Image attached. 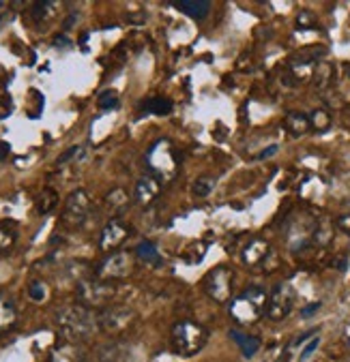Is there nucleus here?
Instances as JSON below:
<instances>
[{
    "label": "nucleus",
    "mask_w": 350,
    "mask_h": 362,
    "mask_svg": "<svg viewBox=\"0 0 350 362\" xmlns=\"http://www.w3.org/2000/svg\"><path fill=\"white\" fill-rule=\"evenodd\" d=\"M295 300H297V291L290 283H279L271 298H269V305H267V318L271 322H281L286 320L290 313H293V307H295Z\"/></svg>",
    "instance_id": "6"
},
{
    "label": "nucleus",
    "mask_w": 350,
    "mask_h": 362,
    "mask_svg": "<svg viewBox=\"0 0 350 362\" xmlns=\"http://www.w3.org/2000/svg\"><path fill=\"white\" fill-rule=\"evenodd\" d=\"M320 307H322L320 303H312V305H308V307L301 311V318H303V320H305V318H312V315H314V313H316Z\"/></svg>",
    "instance_id": "35"
},
{
    "label": "nucleus",
    "mask_w": 350,
    "mask_h": 362,
    "mask_svg": "<svg viewBox=\"0 0 350 362\" xmlns=\"http://www.w3.org/2000/svg\"><path fill=\"white\" fill-rule=\"evenodd\" d=\"M54 45H56V47H69L71 41H69L65 35H61V37H56V39H54Z\"/></svg>",
    "instance_id": "38"
},
{
    "label": "nucleus",
    "mask_w": 350,
    "mask_h": 362,
    "mask_svg": "<svg viewBox=\"0 0 350 362\" xmlns=\"http://www.w3.org/2000/svg\"><path fill=\"white\" fill-rule=\"evenodd\" d=\"M331 240H333V225H331V221L320 219L314 227V243L320 247H327Z\"/></svg>",
    "instance_id": "23"
},
{
    "label": "nucleus",
    "mask_w": 350,
    "mask_h": 362,
    "mask_svg": "<svg viewBox=\"0 0 350 362\" xmlns=\"http://www.w3.org/2000/svg\"><path fill=\"white\" fill-rule=\"evenodd\" d=\"M116 287L110 281L103 279H84L76 287V296L80 300V305L93 309V307H105L110 300L114 298Z\"/></svg>",
    "instance_id": "4"
},
{
    "label": "nucleus",
    "mask_w": 350,
    "mask_h": 362,
    "mask_svg": "<svg viewBox=\"0 0 350 362\" xmlns=\"http://www.w3.org/2000/svg\"><path fill=\"white\" fill-rule=\"evenodd\" d=\"M318 345H320V341L314 337V339H312V341H310V343L303 347V351H301V356H299V362H308V360L314 356V351L318 349Z\"/></svg>",
    "instance_id": "32"
},
{
    "label": "nucleus",
    "mask_w": 350,
    "mask_h": 362,
    "mask_svg": "<svg viewBox=\"0 0 350 362\" xmlns=\"http://www.w3.org/2000/svg\"><path fill=\"white\" fill-rule=\"evenodd\" d=\"M28 296L35 300V303H41V300H45V296H47V287H45V283H41V281H33V283L28 285Z\"/></svg>",
    "instance_id": "29"
},
{
    "label": "nucleus",
    "mask_w": 350,
    "mask_h": 362,
    "mask_svg": "<svg viewBox=\"0 0 350 362\" xmlns=\"http://www.w3.org/2000/svg\"><path fill=\"white\" fill-rule=\"evenodd\" d=\"M318 334V328H312V330H308V332H303L297 341H295V345H301V343H305V341H312L314 337Z\"/></svg>",
    "instance_id": "36"
},
{
    "label": "nucleus",
    "mask_w": 350,
    "mask_h": 362,
    "mask_svg": "<svg viewBox=\"0 0 350 362\" xmlns=\"http://www.w3.org/2000/svg\"><path fill=\"white\" fill-rule=\"evenodd\" d=\"M177 9H181L185 16L194 18V20H204L211 11V3L209 0H179V3H172Z\"/></svg>",
    "instance_id": "17"
},
{
    "label": "nucleus",
    "mask_w": 350,
    "mask_h": 362,
    "mask_svg": "<svg viewBox=\"0 0 350 362\" xmlns=\"http://www.w3.org/2000/svg\"><path fill=\"white\" fill-rule=\"evenodd\" d=\"M232 279H235V274L230 268L217 266L206 272V277L202 279V287L215 303H228L232 296Z\"/></svg>",
    "instance_id": "8"
},
{
    "label": "nucleus",
    "mask_w": 350,
    "mask_h": 362,
    "mask_svg": "<svg viewBox=\"0 0 350 362\" xmlns=\"http://www.w3.org/2000/svg\"><path fill=\"white\" fill-rule=\"evenodd\" d=\"M159 193H161V185L155 176H142L134 189V198L140 206H151L159 198Z\"/></svg>",
    "instance_id": "13"
},
{
    "label": "nucleus",
    "mask_w": 350,
    "mask_h": 362,
    "mask_svg": "<svg viewBox=\"0 0 350 362\" xmlns=\"http://www.w3.org/2000/svg\"><path fill=\"white\" fill-rule=\"evenodd\" d=\"M91 212V200L84 189H76L67 200H65V210H63V223L69 227H80Z\"/></svg>",
    "instance_id": "10"
},
{
    "label": "nucleus",
    "mask_w": 350,
    "mask_h": 362,
    "mask_svg": "<svg viewBox=\"0 0 350 362\" xmlns=\"http://www.w3.org/2000/svg\"><path fill=\"white\" fill-rule=\"evenodd\" d=\"M314 24H316V18H314V13H312V11H301V13H299V18H297V26H299V30L312 28Z\"/></svg>",
    "instance_id": "31"
},
{
    "label": "nucleus",
    "mask_w": 350,
    "mask_h": 362,
    "mask_svg": "<svg viewBox=\"0 0 350 362\" xmlns=\"http://www.w3.org/2000/svg\"><path fill=\"white\" fill-rule=\"evenodd\" d=\"M97 362H134V347L125 341H110L97 349Z\"/></svg>",
    "instance_id": "12"
},
{
    "label": "nucleus",
    "mask_w": 350,
    "mask_h": 362,
    "mask_svg": "<svg viewBox=\"0 0 350 362\" xmlns=\"http://www.w3.org/2000/svg\"><path fill=\"white\" fill-rule=\"evenodd\" d=\"M11 152V146L7 142H0V161H5Z\"/></svg>",
    "instance_id": "37"
},
{
    "label": "nucleus",
    "mask_w": 350,
    "mask_h": 362,
    "mask_svg": "<svg viewBox=\"0 0 350 362\" xmlns=\"http://www.w3.org/2000/svg\"><path fill=\"white\" fill-rule=\"evenodd\" d=\"M136 258L142 260L148 266H161V262H163L161 255H159V251L155 249V245L148 243V240H142V243L136 247Z\"/></svg>",
    "instance_id": "19"
},
{
    "label": "nucleus",
    "mask_w": 350,
    "mask_h": 362,
    "mask_svg": "<svg viewBox=\"0 0 350 362\" xmlns=\"http://www.w3.org/2000/svg\"><path fill=\"white\" fill-rule=\"evenodd\" d=\"M97 103L101 109H114L116 105H119V95H116V90H103L99 95Z\"/></svg>",
    "instance_id": "28"
},
{
    "label": "nucleus",
    "mask_w": 350,
    "mask_h": 362,
    "mask_svg": "<svg viewBox=\"0 0 350 362\" xmlns=\"http://www.w3.org/2000/svg\"><path fill=\"white\" fill-rule=\"evenodd\" d=\"M18 240V227L11 221H0V253L9 251Z\"/></svg>",
    "instance_id": "20"
},
{
    "label": "nucleus",
    "mask_w": 350,
    "mask_h": 362,
    "mask_svg": "<svg viewBox=\"0 0 350 362\" xmlns=\"http://www.w3.org/2000/svg\"><path fill=\"white\" fill-rule=\"evenodd\" d=\"M129 225L127 223H123L121 219H112L105 227H103V231H101V236H99V247L103 249V251H114V249H119L125 240H127V236H129Z\"/></svg>",
    "instance_id": "11"
},
{
    "label": "nucleus",
    "mask_w": 350,
    "mask_h": 362,
    "mask_svg": "<svg viewBox=\"0 0 350 362\" xmlns=\"http://www.w3.org/2000/svg\"><path fill=\"white\" fill-rule=\"evenodd\" d=\"M142 109L146 114H155V116H165L172 111V101L165 97H151L148 101L142 103Z\"/></svg>",
    "instance_id": "21"
},
{
    "label": "nucleus",
    "mask_w": 350,
    "mask_h": 362,
    "mask_svg": "<svg viewBox=\"0 0 350 362\" xmlns=\"http://www.w3.org/2000/svg\"><path fill=\"white\" fill-rule=\"evenodd\" d=\"M127 202H129V195H127L123 189H114V191H110V193L105 195V204H107V208H112V210H121V208H125Z\"/></svg>",
    "instance_id": "26"
},
{
    "label": "nucleus",
    "mask_w": 350,
    "mask_h": 362,
    "mask_svg": "<svg viewBox=\"0 0 350 362\" xmlns=\"http://www.w3.org/2000/svg\"><path fill=\"white\" fill-rule=\"evenodd\" d=\"M16 320H18V313H16V307L9 298L0 296V334L7 332L9 328L16 326Z\"/></svg>",
    "instance_id": "18"
},
{
    "label": "nucleus",
    "mask_w": 350,
    "mask_h": 362,
    "mask_svg": "<svg viewBox=\"0 0 350 362\" xmlns=\"http://www.w3.org/2000/svg\"><path fill=\"white\" fill-rule=\"evenodd\" d=\"M0 9H3V3H0Z\"/></svg>",
    "instance_id": "41"
},
{
    "label": "nucleus",
    "mask_w": 350,
    "mask_h": 362,
    "mask_svg": "<svg viewBox=\"0 0 350 362\" xmlns=\"http://www.w3.org/2000/svg\"><path fill=\"white\" fill-rule=\"evenodd\" d=\"M146 165L155 176L172 178L177 171V152H174L172 144L168 140H159L157 144H153L146 155Z\"/></svg>",
    "instance_id": "5"
},
{
    "label": "nucleus",
    "mask_w": 350,
    "mask_h": 362,
    "mask_svg": "<svg viewBox=\"0 0 350 362\" xmlns=\"http://www.w3.org/2000/svg\"><path fill=\"white\" fill-rule=\"evenodd\" d=\"M56 326L67 341H86L97 330V315L84 305H69L56 313Z\"/></svg>",
    "instance_id": "1"
},
{
    "label": "nucleus",
    "mask_w": 350,
    "mask_h": 362,
    "mask_svg": "<svg viewBox=\"0 0 350 362\" xmlns=\"http://www.w3.org/2000/svg\"><path fill=\"white\" fill-rule=\"evenodd\" d=\"M56 3H35L30 9V16L37 24H45L56 16Z\"/></svg>",
    "instance_id": "22"
},
{
    "label": "nucleus",
    "mask_w": 350,
    "mask_h": 362,
    "mask_svg": "<svg viewBox=\"0 0 350 362\" xmlns=\"http://www.w3.org/2000/svg\"><path fill=\"white\" fill-rule=\"evenodd\" d=\"M275 152H277V146L273 144V146H269L267 150H262V152L258 155V159H269V157H273Z\"/></svg>",
    "instance_id": "39"
},
{
    "label": "nucleus",
    "mask_w": 350,
    "mask_h": 362,
    "mask_svg": "<svg viewBox=\"0 0 350 362\" xmlns=\"http://www.w3.org/2000/svg\"><path fill=\"white\" fill-rule=\"evenodd\" d=\"M136 320V313L129 307L123 305H114V307H105L101 309V313H97V324L99 330L107 332V334H121L125 332Z\"/></svg>",
    "instance_id": "7"
},
{
    "label": "nucleus",
    "mask_w": 350,
    "mask_h": 362,
    "mask_svg": "<svg viewBox=\"0 0 350 362\" xmlns=\"http://www.w3.org/2000/svg\"><path fill=\"white\" fill-rule=\"evenodd\" d=\"M80 152H82V148H80V146H71V148H69V150H67L65 155H61V157H58V161H56V163H58V165H63V163L71 161L74 157H78Z\"/></svg>",
    "instance_id": "34"
},
{
    "label": "nucleus",
    "mask_w": 350,
    "mask_h": 362,
    "mask_svg": "<svg viewBox=\"0 0 350 362\" xmlns=\"http://www.w3.org/2000/svg\"><path fill=\"white\" fill-rule=\"evenodd\" d=\"M267 305H269L267 289L252 285L230 303V315L239 324H252V322L260 320V315L267 311Z\"/></svg>",
    "instance_id": "2"
},
{
    "label": "nucleus",
    "mask_w": 350,
    "mask_h": 362,
    "mask_svg": "<svg viewBox=\"0 0 350 362\" xmlns=\"http://www.w3.org/2000/svg\"><path fill=\"white\" fill-rule=\"evenodd\" d=\"M335 225H337V229H339V231H344V234L350 238V212L339 215V217L335 219Z\"/></svg>",
    "instance_id": "33"
},
{
    "label": "nucleus",
    "mask_w": 350,
    "mask_h": 362,
    "mask_svg": "<svg viewBox=\"0 0 350 362\" xmlns=\"http://www.w3.org/2000/svg\"><path fill=\"white\" fill-rule=\"evenodd\" d=\"M269 253H271V247H269L267 240L264 238H254L252 243L243 249L241 258H243L245 266H258L269 258Z\"/></svg>",
    "instance_id": "14"
},
{
    "label": "nucleus",
    "mask_w": 350,
    "mask_h": 362,
    "mask_svg": "<svg viewBox=\"0 0 350 362\" xmlns=\"http://www.w3.org/2000/svg\"><path fill=\"white\" fill-rule=\"evenodd\" d=\"M288 360H290V351H288V349H284V351L279 354V358H277L275 362H288Z\"/></svg>",
    "instance_id": "40"
},
{
    "label": "nucleus",
    "mask_w": 350,
    "mask_h": 362,
    "mask_svg": "<svg viewBox=\"0 0 350 362\" xmlns=\"http://www.w3.org/2000/svg\"><path fill=\"white\" fill-rule=\"evenodd\" d=\"M134 272V253L129 251H116L107 255L99 268H97V279L103 281H116V279H125Z\"/></svg>",
    "instance_id": "9"
},
{
    "label": "nucleus",
    "mask_w": 350,
    "mask_h": 362,
    "mask_svg": "<svg viewBox=\"0 0 350 362\" xmlns=\"http://www.w3.org/2000/svg\"><path fill=\"white\" fill-rule=\"evenodd\" d=\"M333 78V67L329 63H320L316 65V71H314V80H316V86L318 88H327L329 82Z\"/></svg>",
    "instance_id": "27"
},
{
    "label": "nucleus",
    "mask_w": 350,
    "mask_h": 362,
    "mask_svg": "<svg viewBox=\"0 0 350 362\" xmlns=\"http://www.w3.org/2000/svg\"><path fill=\"white\" fill-rule=\"evenodd\" d=\"M310 127L318 133H325L331 127V114L327 109H314L310 114Z\"/></svg>",
    "instance_id": "25"
},
{
    "label": "nucleus",
    "mask_w": 350,
    "mask_h": 362,
    "mask_svg": "<svg viewBox=\"0 0 350 362\" xmlns=\"http://www.w3.org/2000/svg\"><path fill=\"white\" fill-rule=\"evenodd\" d=\"M213 178H198L196 180V185H194V193L198 195V198H206L209 193H211V189H213Z\"/></svg>",
    "instance_id": "30"
},
{
    "label": "nucleus",
    "mask_w": 350,
    "mask_h": 362,
    "mask_svg": "<svg viewBox=\"0 0 350 362\" xmlns=\"http://www.w3.org/2000/svg\"><path fill=\"white\" fill-rule=\"evenodd\" d=\"M56 204H58V193H56L54 189H43V191L39 193V198H37V210H39L41 215L52 212V210L56 208Z\"/></svg>",
    "instance_id": "24"
},
{
    "label": "nucleus",
    "mask_w": 350,
    "mask_h": 362,
    "mask_svg": "<svg viewBox=\"0 0 350 362\" xmlns=\"http://www.w3.org/2000/svg\"><path fill=\"white\" fill-rule=\"evenodd\" d=\"M284 127H286V131L290 135L299 138V135H303V133H308L312 129L310 127V116H305L301 111H288L286 118H284Z\"/></svg>",
    "instance_id": "15"
},
{
    "label": "nucleus",
    "mask_w": 350,
    "mask_h": 362,
    "mask_svg": "<svg viewBox=\"0 0 350 362\" xmlns=\"http://www.w3.org/2000/svg\"><path fill=\"white\" fill-rule=\"evenodd\" d=\"M206 341H209L206 328L192 320H181L172 326V347L183 358L196 356L206 345Z\"/></svg>",
    "instance_id": "3"
},
{
    "label": "nucleus",
    "mask_w": 350,
    "mask_h": 362,
    "mask_svg": "<svg viewBox=\"0 0 350 362\" xmlns=\"http://www.w3.org/2000/svg\"><path fill=\"white\" fill-rule=\"evenodd\" d=\"M228 334H230L232 341H235V343L239 345V349H241V354H243L245 358H254V356L258 354V349H260V339H258V337L245 334V332H241V330H230Z\"/></svg>",
    "instance_id": "16"
}]
</instances>
